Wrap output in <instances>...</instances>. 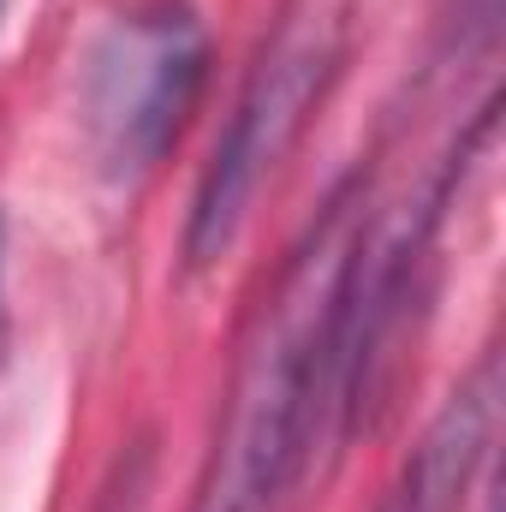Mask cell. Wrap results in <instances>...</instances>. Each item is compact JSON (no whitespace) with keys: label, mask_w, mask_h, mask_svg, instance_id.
<instances>
[{"label":"cell","mask_w":506,"mask_h":512,"mask_svg":"<svg viewBox=\"0 0 506 512\" xmlns=\"http://www.w3.org/2000/svg\"><path fill=\"white\" fill-rule=\"evenodd\" d=\"M352 227H358V191L346 185L328 203L310 245L292 256V268H286V280L256 328L191 512H274V501L304 471L310 358H316V334H322L340 262L352 245Z\"/></svg>","instance_id":"cell-1"},{"label":"cell","mask_w":506,"mask_h":512,"mask_svg":"<svg viewBox=\"0 0 506 512\" xmlns=\"http://www.w3.org/2000/svg\"><path fill=\"white\" fill-rule=\"evenodd\" d=\"M209 66V36L191 6L161 0L126 12L84 66V131L114 179L149 173L179 137Z\"/></svg>","instance_id":"cell-2"},{"label":"cell","mask_w":506,"mask_h":512,"mask_svg":"<svg viewBox=\"0 0 506 512\" xmlns=\"http://www.w3.org/2000/svg\"><path fill=\"white\" fill-rule=\"evenodd\" d=\"M334 60H340L334 42L316 36V30L280 42L262 60V72L239 96L233 120H227L209 167H203V185H197V203H191V227H185V262L191 268H209V262H221L233 251L262 179L280 167V155L292 149L298 126L322 102V90L334 78Z\"/></svg>","instance_id":"cell-3"},{"label":"cell","mask_w":506,"mask_h":512,"mask_svg":"<svg viewBox=\"0 0 506 512\" xmlns=\"http://www.w3.org/2000/svg\"><path fill=\"white\" fill-rule=\"evenodd\" d=\"M495 405H501V364L483 358L471 382L435 411V423L423 429V441L411 447V459L399 465L393 489L381 495L376 512H453L459 495L471 489L489 435H495Z\"/></svg>","instance_id":"cell-4"},{"label":"cell","mask_w":506,"mask_h":512,"mask_svg":"<svg viewBox=\"0 0 506 512\" xmlns=\"http://www.w3.org/2000/svg\"><path fill=\"white\" fill-rule=\"evenodd\" d=\"M0 280H6V221H0Z\"/></svg>","instance_id":"cell-5"},{"label":"cell","mask_w":506,"mask_h":512,"mask_svg":"<svg viewBox=\"0 0 506 512\" xmlns=\"http://www.w3.org/2000/svg\"><path fill=\"white\" fill-rule=\"evenodd\" d=\"M483 512H501V501H483Z\"/></svg>","instance_id":"cell-6"}]
</instances>
